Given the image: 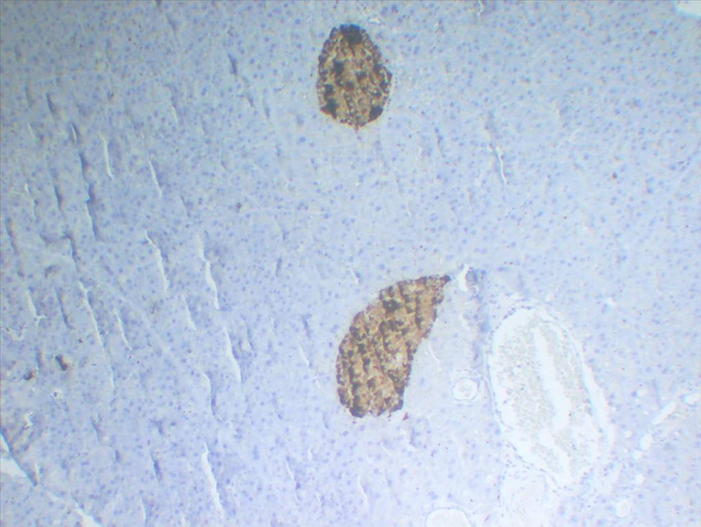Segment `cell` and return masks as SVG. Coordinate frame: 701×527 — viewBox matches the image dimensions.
I'll list each match as a JSON object with an SVG mask.
<instances>
[{
  "instance_id": "obj_1",
  "label": "cell",
  "mask_w": 701,
  "mask_h": 527,
  "mask_svg": "<svg viewBox=\"0 0 701 527\" xmlns=\"http://www.w3.org/2000/svg\"><path fill=\"white\" fill-rule=\"evenodd\" d=\"M435 280L400 281L354 318L337 360V390L354 415L396 409L413 355L427 331Z\"/></svg>"
},
{
  "instance_id": "obj_2",
  "label": "cell",
  "mask_w": 701,
  "mask_h": 527,
  "mask_svg": "<svg viewBox=\"0 0 701 527\" xmlns=\"http://www.w3.org/2000/svg\"><path fill=\"white\" fill-rule=\"evenodd\" d=\"M392 75L361 27L341 25L324 42L318 58L317 94L321 111L343 125L361 128L382 114Z\"/></svg>"
}]
</instances>
